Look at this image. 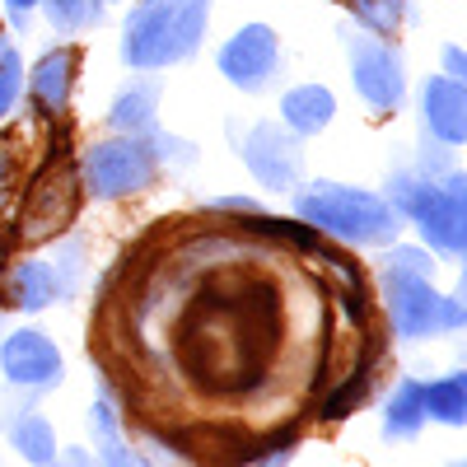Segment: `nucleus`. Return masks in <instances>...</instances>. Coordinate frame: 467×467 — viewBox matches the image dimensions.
Listing matches in <instances>:
<instances>
[{
  "instance_id": "nucleus-9",
  "label": "nucleus",
  "mask_w": 467,
  "mask_h": 467,
  "mask_svg": "<svg viewBox=\"0 0 467 467\" xmlns=\"http://www.w3.org/2000/svg\"><path fill=\"white\" fill-rule=\"evenodd\" d=\"M220 75L244 89V94H262L281 70V37L271 24H244L234 37H224V47L215 52Z\"/></svg>"
},
{
  "instance_id": "nucleus-25",
  "label": "nucleus",
  "mask_w": 467,
  "mask_h": 467,
  "mask_svg": "<svg viewBox=\"0 0 467 467\" xmlns=\"http://www.w3.org/2000/svg\"><path fill=\"white\" fill-rule=\"evenodd\" d=\"M206 206H211V211H224V215H257V211H262L253 197H211Z\"/></svg>"
},
{
  "instance_id": "nucleus-4",
  "label": "nucleus",
  "mask_w": 467,
  "mask_h": 467,
  "mask_svg": "<svg viewBox=\"0 0 467 467\" xmlns=\"http://www.w3.org/2000/svg\"><path fill=\"white\" fill-rule=\"evenodd\" d=\"M383 295H388V318L402 341L425 337H449L467 327V304L462 295H440L431 276L411 271H383Z\"/></svg>"
},
{
  "instance_id": "nucleus-22",
  "label": "nucleus",
  "mask_w": 467,
  "mask_h": 467,
  "mask_svg": "<svg viewBox=\"0 0 467 467\" xmlns=\"http://www.w3.org/2000/svg\"><path fill=\"white\" fill-rule=\"evenodd\" d=\"M19 94H24V57L19 47L0 43V117H10L19 108Z\"/></svg>"
},
{
  "instance_id": "nucleus-18",
  "label": "nucleus",
  "mask_w": 467,
  "mask_h": 467,
  "mask_svg": "<svg viewBox=\"0 0 467 467\" xmlns=\"http://www.w3.org/2000/svg\"><path fill=\"white\" fill-rule=\"evenodd\" d=\"M10 444H15L19 458L33 462V467H47V462L57 458V435H52L47 416H37V411H28V416H19V420L10 425Z\"/></svg>"
},
{
  "instance_id": "nucleus-12",
  "label": "nucleus",
  "mask_w": 467,
  "mask_h": 467,
  "mask_svg": "<svg viewBox=\"0 0 467 467\" xmlns=\"http://www.w3.org/2000/svg\"><path fill=\"white\" fill-rule=\"evenodd\" d=\"M420 127L431 140L458 150L467 140V85L449 80V75H431L420 85Z\"/></svg>"
},
{
  "instance_id": "nucleus-20",
  "label": "nucleus",
  "mask_w": 467,
  "mask_h": 467,
  "mask_svg": "<svg viewBox=\"0 0 467 467\" xmlns=\"http://www.w3.org/2000/svg\"><path fill=\"white\" fill-rule=\"evenodd\" d=\"M337 5L374 37H393L407 15V0H337Z\"/></svg>"
},
{
  "instance_id": "nucleus-17",
  "label": "nucleus",
  "mask_w": 467,
  "mask_h": 467,
  "mask_svg": "<svg viewBox=\"0 0 467 467\" xmlns=\"http://www.w3.org/2000/svg\"><path fill=\"white\" fill-rule=\"evenodd\" d=\"M420 398H425V420H440V425H467V374L453 369L435 383H420Z\"/></svg>"
},
{
  "instance_id": "nucleus-13",
  "label": "nucleus",
  "mask_w": 467,
  "mask_h": 467,
  "mask_svg": "<svg viewBox=\"0 0 467 467\" xmlns=\"http://www.w3.org/2000/svg\"><path fill=\"white\" fill-rule=\"evenodd\" d=\"M75 285L70 271L43 262V257H24L10 262L5 271V308H24V314H43L47 304H57L66 290Z\"/></svg>"
},
{
  "instance_id": "nucleus-1",
  "label": "nucleus",
  "mask_w": 467,
  "mask_h": 467,
  "mask_svg": "<svg viewBox=\"0 0 467 467\" xmlns=\"http://www.w3.org/2000/svg\"><path fill=\"white\" fill-rule=\"evenodd\" d=\"M211 5L215 0H131L122 19V43H117L122 66L150 75L197 57L211 28Z\"/></svg>"
},
{
  "instance_id": "nucleus-28",
  "label": "nucleus",
  "mask_w": 467,
  "mask_h": 467,
  "mask_svg": "<svg viewBox=\"0 0 467 467\" xmlns=\"http://www.w3.org/2000/svg\"><path fill=\"white\" fill-rule=\"evenodd\" d=\"M10 248H15V234L10 229H0V308H5V271H10Z\"/></svg>"
},
{
  "instance_id": "nucleus-8",
  "label": "nucleus",
  "mask_w": 467,
  "mask_h": 467,
  "mask_svg": "<svg viewBox=\"0 0 467 467\" xmlns=\"http://www.w3.org/2000/svg\"><path fill=\"white\" fill-rule=\"evenodd\" d=\"M239 160L244 169L271 187V192H295L299 178H304V140L295 131H285L281 122H253L244 136H239Z\"/></svg>"
},
{
  "instance_id": "nucleus-5",
  "label": "nucleus",
  "mask_w": 467,
  "mask_h": 467,
  "mask_svg": "<svg viewBox=\"0 0 467 467\" xmlns=\"http://www.w3.org/2000/svg\"><path fill=\"white\" fill-rule=\"evenodd\" d=\"M154 178H160V160L136 136H112V140H99L80 154V187L99 202L136 197V192L154 187Z\"/></svg>"
},
{
  "instance_id": "nucleus-11",
  "label": "nucleus",
  "mask_w": 467,
  "mask_h": 467,
  "mask_svg": "<svg viewBox=\"0 0 467 467\" xmlns=\"http://www.w3.org/2000/svg\"><path fill=\"white\" fill-rule=\"evenodd\" d=\"M80 47L75 43H61L52 52L37 57L33 70H24V89H28V103L43 112V117H61L66 103H70V89H75V75H80Z\"/></svg>"
},
{
  "instance_id": "nucleus-16",
  "label": "nucleus",
  "mask_w": 467,
  "mask_h": 467,
  "mask_svg": "<svg viewBox=\"0 0 467 467\" xmlns=\"http://www.w3.org/2000/svg\"><path fill=\"white\" fill-rule=\"evenodd\" d=\"M425 425V398H420V379H398L393 398L383 407V440H416Z\"/></svg>"
},
{
  "instance_id": "nucleus-19",
  "label": "nucleus",
  "mask_w": 467,
  "mask_h": 467,
  "mask_svg": "<svg viewBox=\"0 0 467 467\" xmlns=\"http://www.w3.org/2000/svg\"><path fill=\"white\" fill-rule=\"evenodd\" d=\"M374 383H379V369H374V356L365 360V365H356L346 379H341V388L323 402V420H346L356 407H365V398L374 393Z\"/></svg>"
},
{
  "instance_id": "nucleus-6",
  "label": "nucleus",
  "mask_w": 467,
  "mask_h": 467,
  "mask_svg": "<svg viewBox=\"0 0 467 467\" xmlns=\"http://www.w3.org/2000/svg\"><path fill=\"white\" fill-rule=\"evenodd\" d=\"M80 169L70 160H47L43 173H37L24 192V206H19V224L10 229L19 244H43L57 239V234L75 220L80 211Z\"/></svg>"
},
{
  "instance_id": "nucleus-26",
  "label": "nucleus",
  "mask_w": 467,
  "mask_h": 467,
  "mask_svg": "<svg viewBox=\"0 0 467 467\" xmlns=\"http://www.w3.org/2000/svg\"><path fill=\"white\" fill-rule=\"evenodd\" d=\"M440 61H444V75H449V80L467 85V57H462V47H458V43H449Z\"/></svg>"
},
{
  "instance_id": "nucleus-15",
  "label": "nucleus",
  "mask_w": 467,
  "mask_h": 467,
  "mask_svg": "<svg viewBox=\"0 0 467 467\" xmlns=\"http://www.w3.org/2000/svg\"><path fill=\"white\" fill-rule=\"evenodd\" d=\"M160 85L154 80H131L127 89H117V99H112V108H108V122H112V131L117 136H136V140H145L154 127H160Z\"/></svg>"
},
{
  "instance_id": "nucleus-7",
  "label": "nucleus",
  "mask_w": 467,
  "mask_h": 467,
  "mask_svg": "<svg viewBox=\"0 0 467 467\" xmlns=\"http://www.w3.org/2000/svg\"><path fill=\"white\" fill-rule=\"evenodd\" d=\"M341 43H346L350 85H356V94H360L374 112H398L402 99H407V66H402V52H398L393 43H383V37L356 33V28H346Z\"/></svg>"
},
{
  "instance_id": "nucleus-30",
  "label": "nucleus",
  "mask_w": 467,
  "mask_h": 467,
  "mask_svg": "<svg viewBox=\"0 0 467 467\" xmlns=\"http://www.w3.org/2000/svg\"><path fill=\"white\" fill-rule=\"evenodd\" d=\"M449 467H467V462H449Z\"/></svg>"
},
{
  "instance_id": "nucleus-23",
  "label": "nucleus",
  "mask_w": 467,
  "mask_h": 467,
  "mask_svg": "<svg viewBox=\"0 0 467 467\" xmlns=\"http://www.w3.org/2000/svg\"><path fill=\"white\" fill-rule=\"evenodd\" d=\"M383 271H411V276H435V253L431 248H411V244H388Z\"/></svg>"
},
{
  "instance_id": "nucleus-2",
  "label": "nucleus",
  "mask_w": 467,
  "mask_h": 467,
  "mask_svg": "<svg viewBox=\"0 0 467 467\" xmlns=\"http://www.w3.org/2000/svg\"><path fill=\"white\" fill-rule=\"evenodd\" d=\"M295 220H304L323 239H337L346 248H388L402 234V215L379 192L350 187V182H327V178L295 187Z\"/></svg>"
},
{
  "instance_id": "nucleus-29",
  "label": "nucleus",
  "mask_w": 467,
  "mask_h": 467,
  "mask_svg": "<svg viewBox=\"0 0 467 467\" xmlns=\"http://www.w3.org/2000/svg\"><path fill=\"white\" fill-rule=\"evenodd\" d=\"M5 10H10V15H15L19 24H24V19H28V15L37 10V0H5Z\"/></svg>"
},
{
  "instance_id": "nucleus-31",
  "label": "nucleus",
  "mask_w": 467,
  "mask_h": 467,
  "mask_svg": "<svg viewBox=\"0 0 467 467\" xmlns=\"http://www.w3.org/2000/svg\"><path fill=\"white\" fill-rule=\"evenodd\" d=\"M108 5H112V0H108Z\"/></svg>"
},
{
  "instance_id": "nucleus-21",
  "label": "nucleus",
  "mask_w": 467,
  "mask_h": 467,
  "mask_svg": "<svg viewBox=\"0 0 467 467\" xmlns=\"http://www.w3.org/2000/svg\"><path fill=\"white\" fill-rule=\"evenodd\" d=\"M37 5H43L47 24H52L61 37H70V33H80V28L99 24V15H103L94 0H37Z\"/></svg>"
},
{
  "instance_id": "nucleus-27",
  "label": "nucleus",
  "mask_w": 467,
  "mask_h": 467,
  "mask_svg": "<svg viewBox=\"0 0 467 467\" xmlns=\"http://www.w3.org/2000/svg\"><path fill=\"white\" fill-rule=\"evenodd\" d=\"M47 467H99V458H94L89 449H66V453H57Z\"/></svg>"
},
{
  "instance_id": "nucleus-14",
  "label": "nucleus",
  "mask_w": 467,
  "mask_h": 467,
  "mask_svg": "<svg viewBox=\"0 0 467 467\" xmlns=\"http://www.w3.org/2000/svg\"><path fill=\"white\" fill-rule=\"evenodd\" d=\"M332 117H337V94L327 85H295L281 94V127L295 131L299 140L327 131Z\"/></svg>"
},
{
  "instance_id": "nucleus-3",
  "label": "nucleus",
  "mask_w": 467,
  "mask_h": 467,
  "mask_svg": "<svg viewBox=\"0 0 467 467\" xmlns=\"http://www.w3.org/2000/svg\"><path fill=\"white\" fill-rule=\"evenodd\" d=\"M383 202L416 224V234L435 257L453 262L467 253V178L458 169L444 178H420L416 169H398L388 178Z\"/></svg>"
},
{
  "instance_id": "nucleus-24",
  "label": "nucleus",
  "mask_w": 467,
  "mask_h": 467,
  "mask_svg": "<svg viewBox=\"0 0 467 467\" xmlns=\"http://www.w3.org/2000/svg\"><path fill=\"white\" fill-rule=\"evenodd\" d=\"M416 173L420 178H444V173H453V150L449 145H431V140H425L420 145V154H416Z\"/></svg>"
},
{
  "instance_id": "nucleus-10",
  "label": "nucleus",
  "mask_w": 467,
  "mask_h": 467,
  "mask_svg": "<svg viewBox=\"0 0 467 467\" xmlns=\"http://www.w3.org/2000/svg\"><path fill=\"white\" fill-rule=\"evenodd\" d=\"M0 374H5L15 388L43 393V388L61 383V350H57V341L47 332L15 327L5 341H0Z\"/></svg>"
}]
</instances>
